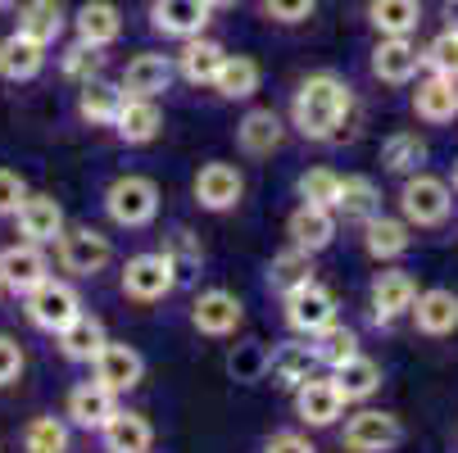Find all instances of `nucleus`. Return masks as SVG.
Instances as JSON below:
<instances>
[{
	"label": "nucleus",
	"instance_id": "obj_1",
	"mask_svg": "<svg viewBox=\"0 0 458 453\" xmlns=\"http://www.w3.org/2000/svg\"><path fill=\"white\" fill-rule=\"evenodd\" d=\"M354 109V91L341 73H309L295 87L291 100V122L304 141H332L341 132V122Z\"/></svg>",
	"mask_w": 458,
	"mask_h": 453
},
{
	"label": "nucleus",
	"instance_id": "obj_2",
	"mask_svg": "<svg viewBox=\"0 0 458 453\" xmlns=\"http://www.w3.org/2000/svg\"><path fill=\"white\" fill-rule=\"evenodd\" d=\"M105 214L127 227V231H137V227H150L159 218V181L155 177H141V172H127L118 181H109L105 190Z\"/></svg>",
	"mask_w": 458,
	"mask_h": 453
},
{
	"label": "nucleus",
	"instance_id": "obj_3",
	"mask_svg": "<svg viewBox=\"0 0 458 453\" xmlns=\"http://www.w3.org/2000/svg\"><path fill=\"white\" fill-rule=\"evenodd\" d=\"M23 308H28V322L37 331H50V336H59L69 322L82 313V299H78V290L69 286V281H55V277H46L41 286H32L28 295H23Z\"/></svg>",
	"mask_w": 458,
	"mask_h": 453
},
{
	"label": "nucleus",
	"instance_id": "obj_4",
	"mask_svg": "<svg viewBox=\"0 0 458 453\" xmlns=\"http://www.w3.org/2000/svg\"><path fill=\"white\" fill-rule=\"evenodd\" d=\"M55 254H59V268L73 277H96L114 264V245L96 227H64V236L55 240Z\"/></svg>",
	"mask_w": 458,
	"mask_h": 453
},
{
	"label": "nucleus",
	"instance_id": "obj_5",
	"mask_svg": "<svg viewBox=\"0 0 458 453\" xmlns=\"http://www.w3.org/2000/svg\"><path fill=\"white\" fill-rule=\"evenodd\" d=\"M454 209V196H449V181L431 177V172H413L400 190V214L409 227H440Z\"/></svg>",
	"mask_w": 458,
	"mask_h": 453
},
{
	"label": "nucleus",
	"instance_id": "obj_6",
	"mask_svg": "<svg viewBox=\"0 0 458 453\" xmlns=\"http://www.w3.org/2000/svg\"><path fill=\"white\" fill-rule=\"evenodd\" d=\"M123 295L137 299V304H159L177 290V273L164 254H132L123 264V277H118Z\"/></svg>",
	"mask_w": 458,
	"mask_h": 453
},
{
	"label": "nucleus",
	"instance_id": "obj_7",
	"mask_svg": "<svg viewBox=\"0 0 458 453\" xmlns=\"http://www.w3.org/2000/svg\"><path fill=\"white\" fill-rule=\"evenodd\" d=\"M400 440H404L400 417H395V413H381V408L354 413V417L345 422V435H341L345 453H390Z\"/></svg>",
	"mask_w": 458,
	"mask_h": 453
},
{
	"label": "nucleus",
	"instance_id": "obj_8",
	"mask_svg": "<svg viewBox=\"0 0 458 453\" xmlns=\"http://www.w3.org/2000/svg\"><path fill=\"white\" fill-rule=\"evenodd\" d=\"M332 322H336V295L327 290V286L304 281V286H295L286 295V327L291 331H300V336L313 340L322 327H332Z\"/></svg>",
	"mask_w": 458,
	"mask_h": 453
},
{
	"label": "nucleus",
	"instance_id": "obj_9",
	"mask_svg": "<svg viewBox=\"0 0 458 453\" xmlns=\"http://www.w3.org/2000/svg\"><path fill=\"white\" fill-rule=\"evenodd\" d=\"M191 190H195V205H200V209L227 214V209H236L241 196H245V177H241L236 164H218V159H214V164H205L200 172H195Z\"/></svg>",
	"mask_w": 458,
	"mask_h": 453
},
{
	"label": "nucleus",
	"instance_id": "obj_10",
	"mask_svg": "<svg viewBox=\"0 0 458 453\" xmlns=\"http://www.w3.org/2000/svg\"><path fill=\"white\" fill-rule=\"evenodd\" d=\"M241 322H245V304H241L232 290H223V286L205 290L200 299L191 304V327L200 331V336H214V340L236 336Z\"/></svg>",
	"mask_w": 458,
	"mask_h": 453
},
{
	"label": "nucleus",
	"instance_id": "obj_11",
	"mask_svg": "<svg viewBox=\"0 0 458 453\" xmlns=\"http://www.w3.org/2000/svg\"><path fill=\"white\" fill-rule=\"evenodd\" d=\"M345 413V395L336 390L332 376H309L295 385V417L304 426H336V417Z\"/></svg>",
	"mask_w": 458,
	"mask_h": 453
},
{
	"label": "nucleus",
	"instance_id": "obj_12",
	"mask_svg": "<svg viewBox=\"0 0 458 453\" xmlns=\"http://www.w3.org/2000/svg\"><path fill=\"white\" fill-rule=\"evenodd\" d=\"M209 14L214 10L205 5V0H150V28L159 37H173V41L205 37Z\"/></svg>",
	"mask_w": 458,
	"mask_h": 453
},
{
	"label": "nucleus",
	"instance_id": "obj_13",
	"mask_svg": "<svg viewBox=\"0 0 458 453\" xmlns=\"http://www.w3.org/2000/svg\"><path fill=\"white\" fill-rule=\"evenodd\" d=\"M91 367H96V381L105 385V390H114V395L137 390L141 376H146V358L132 345H118V340H105V349L91 358Z\"/></svg>",
	"mask_w": 458,
	"mask_h": 453
},
{
	"label": "nucleus",
	"instance_id": "obj_14",
	"mask_svg": "<svg viewBox=\"0 0 458 453\" xmlns=\"http://www.w3.org/2000/svg\"><path fill=\"white\" fill-rule=\"evenodd\" d=\"M46 277H50V264H46L41 245L23 240V245L0 249V286H5L10 295H28V290L41 286Z\"/></svg>",
	"mask_w": 458,
	"mask_h": 453
},
{
	"label": "nucleus",
	"instance_id": "obj_15",
	"mask_svg": "<svg viewBox=\"0 0 458 453\" xmlns=\"http://www.w3.org/2000/svg\"><path fill=\"white\" fill-rule=\"evenodd\" d=\"M422 69V50L409 41V37H381L377 50H372V78L386 82V87H404L413 82Z\"/></svg>",
	"mask_w": 458,
	"mask_h": 453
},
{
	"label": "nucleus",
	"instance_id": "obj_16",
	"mask_svg": "<svg viewBox=\"0 0 458 453\" xmlns=\"http://www.w3.org/2000/svg\"><path fill=\"white\" fill-rule=\"evenodd\" d=\"M173 59L168 55H155V50H146V55H132L127 59V69H123V96H141V100H159L168 87H173Z\"/></svg>",
	"mask_w": 458,
	"mask_h": 453
},
{
	"label": "nucleus",
	"instance_id": "obj_17",
	"mask_svg": "<svg viewBox=\"0 0 458 453\" xmlns=\"http://www.w3.org/2000/svg\"><path fill=\"white\" fill-rule=\"evenodd\" d=\"M100 444H105V453H150L155 449V426L141 413L114 408L109 422L100 426Z\"/></svg>",
	"mask_w": 458,
	"mask_h": 453
},
{
	"label": "nucleus",
	"instance_id": "obj_18",
	"mask_svg": "<svg viewBox=\"0 0 458 453\" xmlns=\"http://www.w3.org/2000/svg\"><path fill=\"white\" fill-rule=\"evenodd\" d=\"M164 132V113L155 100H141V96H127L118 118H114V137L123 146H150L155 137Z\"/></svg>",
	"mask_w": 458,
	"mask_h": 453
},
{
	"label": "nucleus",
	"instance_id": "obj_19",
	"mask_svg": "<svg viewBox=\"0 0 458 453\" xmlns=\"http://www.w3.org/2000/svg\"><path fill=\"white\" fill-rule=\"evenodd\" d=\"M282 141H286V122H282L277 109H250L236 127V146L250 159H264V155L282 150Z\"/></svg>",
	"mask_w": 458,
	"mask_h": 453
},
{
	"label": "nucleus",
	"instance_id": "obj_20",
	"mask_svg": "<svg viewBox=\"0 0 458 453\" xmlns=\"http://www.w3.org/2000/svg\"><path fill=\"white\" fill-rule=\"evenodd\" d=\"M413 299H418V281H413L409 273L386 268V273L372 277V317H377V322L404 317V313L413 308Z\"/></svg>",
	"mask_w": 458,
	"mask_h": 453
},
{
	"label": "nucleus",
	"instance_id": "obj_21",
	"mask_svg": "<svg viewBox=\"0 0 458 453\" xmlns=\"http://www.w3.org/2000/svg\"><path fill=\"white\" fill-rule=\"evenodd\" d=\"M114 399L118 395L105 390L100 381H82V385L69 390V399H64V417H69L73 426H82V431H100L114 413Z\"/></svg>",
	"mask_w": 458,
	"mask_h": 453
},
{
	"label": "nucleus",
	"instance_id": "obj_22",
	"mask_svg": "<svg viewBox=\"0 0 458 453\" xmlns=\"http://www.w3.org/2000/svg\"><path fill=\"white\" fill-rule=\"evenodd\" d=\"M73 32H78L82 46L105 50V46H114L123 37V10L114 5V0H87V5L73 14Z\"/></svg>",
	"mask_w": 458,
	"mask_h": 453
},
{
	"label": "nucleus",
	"instance_id": "obj_23",
	"mask_svg": "<svg viewBox=\"0 0 458 453\" xmlns=\"http://www.w3.org/2000/svg\"><path fill=\"white\" fill-rule=\"evenodd\" d=\"M46 69V46L23 37L19 28L10 37H0V78L5 82H32Z\"/></svg>",
	"mask_w": 458,
	"mask_h": 453
},
{
	"label": "nucleus",
	"instance_id": "obj_24",
	"mask_svg": "<svg viewBox=\"0 0 458 453\" xmlns=\"http://www.w3.org/2000/svg\"><path fill=\"white\" fill-rule=\"evenodd\" d=\"M286 236H291L295 249L322 254L327 245L336 240V214H332V209H318V205H300V209L291 214V222H286Z\"/></svg>",
	"mask_w": 458,
	"mask_h": 453
},
{
	"label": "nucleus",
	"instance_id": "obj_25",
	"mask_svg": "<svg viewBox=\"0 0 458 453\" xmlns=\"http://www.w3.org/2000/svg\"><path fill=\"white\" fill-rule=\"evenodd\" d=\"M14 218H19L23 240H32V245H55L64 236V209L55 196H28Z\"/></svg>",
	"mask_w": 458,
	"mask_h": 453
},
{
	"label": "nucleus",
	"instance_id": "obj_26",
	"mask_svg": "<svg viewBox=\"0 0 458 453\" xmlns=\"http://www.w3.org/2000/svg\"><path fill=\"white\" fill-rule=\"evenodd\" d=\"M413 322H418V331L422 336H454L458 331V295L454 290H418L413 299Z\"/></svg>",
	"mask_w": 458,
	"mask_h": 453
},
{
	"label": "nucleus",
	"instance_id": "obj_27",
	"mask_svg": "<svg viewBox=\"0 0 458 453\" xmlns=\"http://www.w3.org/2000/svg\"><path fill=\"white\" fill-rule=\"evenodd\" d=\"M223 59H227V50H223L218 41L191 37V41H182V55H177L173 69H177L191 87H214V78H218V69H223Z\"/></svg>",
	"mask_w": 458,
	"mask_h": 453
},
{
	"label": "nucleus",
	"instance_id": "obj_28",
	"mask_svg": "<svg viewBox=\"0 0 458 453\" xmlns=\"http://www.w3.org/2000/svg\"><path fill=\"white\" fill-rule=\"evenodd\" d=\"M413 113L422 122H454L458 118V78H445V73L422 78L413 91Z\"/></svg>",
	"mask_w": 458,
	"mask_h": 453
},
{
	"label": "nucleus",
	"instance_id": "obj_29",
	"mask_svg": "<svg viewBox=\"0 0 458 453\" xmlns=\"http://www.w3.org/2000/svg\"><path fill=\"white\" fill-rule=\"evenodd\" d=\"M318 372V358H313V345H300V340H286L268 354V372L264 381H273L277 390H295L300 381H309Z\"/></svg>",
	"mask_w": 458,
	"mask_h": 453
},
{
	"label": "nucleus",
	"instance_id": "obj_30",
	"mask_svg": "<svg viewBox=\"0 0 458 453\" xmlns=\"http://www.w3.org/2000/svg\"><path fill=\"white\" fill-rule=\"evenodd\" d=\"M14 14H19V32L32 37V41H41L46 50L64 37V23H69V14H64L59 0H23Z\"/></svg>",
	"mask_w": 458,
	"mask_h": 453
},
{
	"label": "nucleus",
	"instance_id": "obj_31",
	"mask_svg": "<svg viewBox=\"0 0 458 453\" xmlns=\"http://www.w3.org/2000/svg\"><path fill=\"white\" fill-rule=\"evenodd\" d=\"M409 245H413V236H409L404 218H381L377 214V218L363 222V249L377 258V264H395Z\"/></svg>",
	"mask_w": 458,
	"mask_h": 453
},
{
	"label": "nucleus",
	"instance_id": "obj_32",
	"mask_svg": "<svg viewBox=\"0 0 458 453\" xmlns=\"http://www.w3.org/2000/svg\"><path fill=\"white\" fill-rule=\"evenodd\" d=\"M105 322L100 317H91V313H78L69 327L59 331V349H64V358L69 363H91L100 349H105Z\"/></svg>",
	"mask_w": 458,
	"mask_h": 453
},
{
	"label": "nucleus",
	"instance_id": "obj_33",
	"mask_svg": "<svg viewBox=\"0 0 458 453\" xmlns=\"http://www.w3.org/2000/svg\"><path fill=\"white\" fill-rule=\"evenodd\" d=\"M123 100H127L123 87H114V82H105V78H91V82H82V91H78V118L91 122V127H114Z\"/></svg>",
	"mask_w": 458,
	"mask_h": 453
},
{
	"label": "nucleus",
	"instance_id": "obj_34",
	"mask_svg": "<svg viewBox=\"0 0 458 453\" xmlns=\"http://www.w3.org/2000/svg\"><path fill=\"white\" fill-rule=\"evenodd\" d=\"M332 381H336V390L345 395V404H359V399H372L381 390V367L368 354H354L341 367H332Z\"/></svg>",
	"mask_w": 458,
	"mask_h": 453
},
{
	"label": "nucleus",
	"instance_id": "obj_35",
	"mask_svg": "<svg viewBox=\"0 0 458 453\" xmlns=\"http://www.w3.org/2000/svg\"><path fill=\"white\" fill-rule=\"evenodd\" d=\"M259 82H264V69H259V59L250 55H227L223 59V69L214 78V91L223 100H250L259 91Z\"/></svg>",
	"mask_w": 458,
	"mask_h": 453
},
{
	"label": "nucleus",
	"instance_id": "obj_36",
	"mask_svg": "<svg viewBox=\"0 0 458 453\" xmlns=\"http://www.w3.org/2000/svg\"><path fill=\"white\" fill-rule=\"evenodd\" d=\"M368 23L381 37H409L422 23V0H372V5H368Z\"/></svg>",
	"mask_w": 458,
	"mask_h": 453
},
{
	"label": "nucleus",
	"instance_id": "obj_37",
	"mask_svg": "<svg viewBox=\"0 0 458 453\" xmlns=\"http://www.w3.org/2000/svg\"><path fill=\"white\" fill-rule=\"evenodd\" d=\"M422 164H427V141H422L418 132L386 137V146H381V168H386V172L413 177V172H422Z\"/></svg>",
	"mask_w": 458,
	"mask_h": 453
},
{
	"label": "nucleus",
	"instance_id": "obj_38",
	"mask_svg": "<svg viewBox=\"0 0 458 453\" xmlns=\"http://www.w3.org/2000/svg\"><path fill=\"white\" fill-rule=\"evenodd\" d=\"M336 214L345 222H368L381 214V196L368 177H341V196H336Z\"/></svg>",
	"mask_w": 458,
	"mask_h": 453
},
{
	"label": "nucleus",
	"instance_id": "obj_39",
	"mask_svg": "<svg viewBox=\"0 0 458 453\" xmlns=\"http://www.w3.org/2000/svg\"><path fill=\"white\" fill-rule=\"evenodd\" d=\"M359 354V331L354 327H341V322H332V327H322L313 336V358L318 367H341L345 358Z\"/></svg>",
	"mask_w": 458,
	"mask_h": 453
},
{
	"label": "nucleus",
	"instance_id": "obj_40",
	"mask_svg": "<svg viewBox=\"0 0 458 453\" xmlns=\"http://www.w3.org/2000/svg\"><path fill=\"white\" fill-rule=\"evenodd\" d=\"M304 281H313V254H304V249H282L273 264H268V286L273 290H282V295H291L295 286H304Z\"/></svg>",
	"mask_w": 458,
	"mask_h": 453
},
{
	"label": "nucleus",
	"instance_id": "obj_41",
	"mask_svg": "<svg viewBox=\"0 0 458 453\" xmlns=\"http://www.w3.org/2000/svg\"><path fill=\"white\" fill-rule=\"evenodd\" d=\"M168 264H173V273H177V281L182 277H191L195 268L205 264V245L195 240V231H186V227H173L168 236H164V249H159Z\"/></svg>",
	"mask_w": 458,
	"mask_h": 453
},
{
	"label": "nucleus",
	"instance_id": "obj_42",
	"mask_svg": "<svg viewBox=\"0 0 458 453\" xmlns=\"http://www.w3.org/2000/svg\"><path fill=\"white\" fill-rule=\"evenodd\" d=\"M23 453H69V426L59 417H32L23 431Z\"/></svg>",
	"mask_w": 458,
	"mask_h": 453
},
{
	"label": "nucleus",
	"instance_id": "obj_43",
	"mask_svg": "<svg viewBox=\"0 0 458 453\" xmlns=\"http://www.w3.org/2000/svg\"><path fill=\"white\" fill-rule=\"evenodd\" d=\"M295 186H300V200H304V205H318V209H332V214H336L341 177H336L332 168H309Z\"/></svg>",
	"mask_w": 458,
	"mask_h": 453
},
{
	"label": "nucleus",
	"instance_id": "obj_44",
	"mask_svg": "<svg viewBox=\"0 0 458 453\" xmlns=\"http://www.w3.org/2000/svg\"><path fill=\"white\" fill-rule=\"evenodd\" d=\"M59 69H64V78L69 82H91V78H100V50L96 46H82V41H73L69 50L59 55Z\"/></svg>",
	"mask_w": 458,
	"mask_h": 453
},
{
	"label": "nucleus",
	"instance_id": "obj_45",
	"mask_svg": "<svg viewBox=\"0 0 458 453\" xmlns=\"http://www.w3.org/2000/svg\"><path fill=\"white\" fill-rule=\"evenodd\" d=\"M227 372H232V381H264V372H268V349L259 345V340L236 345L232 358H227Z\"/></svg>",
	"mask_w": 458,
	"mask_h": 453
},
{
	"label": "nucleus",
	"instance_id": "obj_46",
	"mask_svg": "<svg viewBox=\"0 0 458 453\" xmlns=\"http://www.w3.org/2000/svg\"><path fill=\"white\" fill-rule=\"evenodd\" d=\"M422 63L431 73H445V78H458V32L454 28H445L427 50H422Z\"/></svg>",
	"mask_w": 458,
	"mask_h": 453
},
{
	"label": "nucleus",
	"instance_id": "obj_47",
	"mask_svg": "<svg viewBox=\"0 0 458 453\" xmlns=\"http://www.w3.org/2000/svg\"><path fill=\"white\" fill-rule=\"evenodd\" d=\"M259 5H264V19H273V23H286V28H295V23L313 19L318 0H259Z\"/></svg>",
	"mask_w": 458,
	"mask_h": 453
},
{
	"label": "nucleus",
	"instance_id": "obj_48",
	"mask_svg": "<svg viewBox=\"0 0 458 453\" xmlns=\"http://www.w3.org/2000/svg\"><path fill=\"white\" fill-rule=\"evenodd\" d=\"M23 200H28V181L14 168H0V218H14Z\"/></svg>",
	"mask_w": 458,
	"mask_h": 453
},
{
	"label": "nucleus",
	"instance_id": "obj_49",
	"mask_svg": "<svg viewBox=\"0 0 458 453\" xmlns=\"http://www.w3.org/2000/svg\"><path fill=\"white\" fill-rule=\"evenodd\" d=\"M23 376V345L14 336H0V390Z\"/></svg>",
	"mask_w": 458,
	"mask_h": 453
},
{
	"label": "nucleus",
	"instance_id": "obj_50",
	"mask_svg": "<svg viewBox=\"0 0 458 453\" xmlns=\"http://www.w3.org/2000/svg\"><path fill=\"white\" fill-rule=\"evenodd\" d=\"M264 453H318V449H313V440L300 435V431H277V435H268Z\"/></svg>",
	"mask_w": 458,
	"mask_h": 453
},
{
	"label": "nucleus",
	"instance_id": "obj_51",
	"mask_svg": "<svg viewBox=\"0 0 458 453\" xmlns=\"http://www.w3.org/2000/svg\"><path fill=\"white\" fill-rule=\"evenodd\" d=\"M445 23L458 32V0H445Z\"/></svg>",
	"mask_w": 458,
	"mask_h": 453
},
{
	"label": "nucleus",
	"instance_id": "obj_52",
	"mask_svg": "<svg viewBox=\"0 0 458 453\" xmlns=\"http://www.w3.org/2000/svg\"><path fill=\"white\" fill-rule=\"evenodd\" d=\"M205 5H209V10H236L241 0H205Z\"/></svg>",
	"mask_w": 458,
	"mask_h": 453
},
{
	"label": "nucleus",
	"instance_id": "obj_53",
	"mask_svg": "<svg viewBox=\"0 0 458 453\" xmlns=\"http://www.w3.org/2000/svg\"><path fill=\"white\" fill-rule=\"evenodd\" d=\"M19 5H23V0H0V14H14Z\"/></svg>",
	"mask_w": 458,
	"mask_h": 453
},
{
	"label": "nucleus",
	"instance_id": "obj_54",
	"mask_svg": "<svg viewBox=\"0 0 458 453\" xmlns=\"http://www.w3.org/2000/svg\"><path fill=\"white\" fill-rule=\"evenodd\" d=\"M454 190H458V159H454Z\"/></svg>",
	"mask_w": 458,
	"mask_h": 453
}]
</instances>
